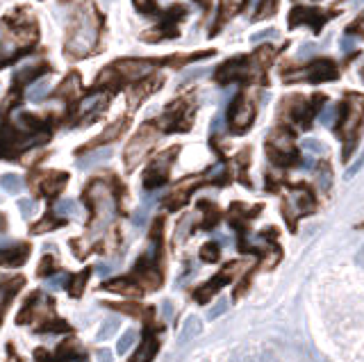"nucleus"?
<instances>
[{
    "label": "nucleus",
    "instance_id": "nucleus-1",
    "mask_svg": "<svg viewBox=\"0 0 364 362\" xmlns=\"http://www.w3.org/2000/svg\"><path fill=\"white\" fill-rule=\"evenodd\" d=\"M84 201L89 203L91 208V232H98L107 226L114 217V198H112V192L107 189L105 183H100V180H93V183L86 187L84 192Z\"/></svg>",
    "mask_w": 364,
    "mask_h": 362
},
{
    "label": "nucleus",
    "instance_id": "nucleus-2",
    "mask_svg": "<svg viewBox=\"0 0 364 362\" xmlns=\"http://www.w3.org/2000/svg\"><path fill=\"white\" fill-rule=\"evenodd\" d=\"M96 37H98V25L96 21L91 19V14L82 10L77 14V19L71 28V34H68V41H66V53L68 55H86L89 50L96 44Z\"/></svg>",
    "mask_w": 364,
    "mask_h": 362
},
{
    "label": "nucleus",
    "instance_id": "nucleus-3",
    "mask_svg": "<svg viewBox=\"0 0 364 362\" xmlns=\"http://www.w3.org/2000/svg\"><path fill=\"white\" fill-rule=\"evenodd\" d=\"M155 142H158V128L153 123L142 126V130L130 139L128 149H126V165L130 169H135L146 158V153L155 146Z\"/></svg>",
    "mask_w": 364,
    "mask_h": 362
},
{
    "label": "nucleus",
    "instance_id": "nucleus-4",
    "mask_svg": "<svg viewBox=\"0 0 364 362\" xmlns=\"http://www.w3.org/2000/svg\"><path fill=\"white\" fill-rule=\"evenodd\" d=\"M337 77H340V68H337L333 59L319 57L303 68V71H296L291 77H287V80H305L312 84H319V82H333V80H337Z\"/></svg>",
    "mask_w": 364,
    "mask_h": 362
},
{
    "label": "nucleus",
    "instance_id": "nucleus-5",
    "mask_svg": "<svg viewBox=\"0 0 364 362\" xmlns=\"http://www.w3.org/2000/svg\"><path fill=\"white\" fill-rule=\"evenodd\" d=\"M228 119H230V128L235 133L248 130V128L253 126V121H255V105H253V100H248L244 93H241V96H237L235 103L230 105Z\"/></svg>",
    "mask_w": 364,
    "mask_h": 362
},
{
    "label": "nucleus",
    "instance_id": "nucleus-6",
    "mask_svg": "<svg viewBox=\"0 0 364 362\" xmlns=\"http://www.w3.org/2000/svg\"><path fill=\"white\" fill-rule=\"evenodd\" d=\"M176 153H178V149H169L164 155H160V158L155 160L149 169H146V174H144V189L153 192V189H158V187H162L164 183H167L171 160H173V155H176Z\"/></svg>",
    "mask_w": 364,
    "mask_h": 362
},
{
    "label": "nucleus",
    "instance_id": "nucleus-7",
    "mask_svg": "<svg viewBox=\"0 0 364 362\" xmlns=\"http://www.w3.org/2000/svg\"><path fill=\"white\" fill-rule=\"evenodd\" d=\"M248 73V59L246 57H230L228 62H223L214 73V80L219 84H230L235 80H241Z\"/></svg>",
    "mask_w": 364,
    "mask_h": 362
},
{
    "label": "nucleus",
    "instance_id": "nucleus-8",
    "mask_svg": "<svg viewBox=\"0 0 364 362\" xmlns=\"http://www.w3.org/2000/svg\"><path fill=\"white\" fill-rule=\"evenodd\" d=\"M301 23H314V32L321 30V25L326 23V16L314 10V7H305V5H296L289 14V28H296Z\"/></svg>",
    "mask_w": 364,
    "mask_h": 362
},
{
    "label": "nucleus",
    "instance_id": "nucleus-9",
    "mask_svg": "<svg viewBox=\"0 0 364 362\" xmlns=\"http://www.w3.org/2000/svg\"><path fill=\"white\" fill-rule=\"evenodd\" d=\"M232 266H235V264H228V269H223L221 273H216L212 280H207L205 285H201V287H198V289L194 292V299L198 301V303H207V301H210V299L216 294V292H219V289L225 285V282L230 280Z\"/></svg>",
    "mask_w": 364,
    "mask_h": 362
},
{
    "label": "nucleus",
    "instance_id": "nucleus-10",
    "mask_svg": "<svg viewBox=\"0 0 364 362\" xmlns=\"http://www.w3.org/2000/svg\"><path fill=\"white\" fill-rule=\"evenodd\" d=\"M114 68L121 77H128V80H144V77L151 73L153 64L142 62V59H126V62H119Z\"/></svg>",
    "mask_w": 364,
    "mask_h": 362
},
{
    "label": "nucleus",
    "instance_id": "nucleus-11",
    "mask_svg": "<svg viewBox=\"0 0 364 362\" xmlns=\"http://www.w3.org/2000/svg\"><path fill=\"white\" fill-rule=\"evenodd\" d=\"M103 289L107 292H116V294H128V296H142L144 289L142 285H135L132 278H114L103 282Z\"/></svg>",
    "mask_w": 364,
    "mask_h": 362
},
{
    "label": "nucleus",
    "instance_id": "nucleus-12",
    "mask_svg": "<svg viewBox=\"0 0 364 362\" xmlns=\"http://www.w3.org/2000/svg\"><path fill=\"white\" fill-rule=\"evenodd\" d=\"M158 351H160V338H158V335L149 333L142 340V349L135 353L132 362H153L155 353H158Z\"/></svg>",
    "mask_w": 364,
    "mask_h": 362
},
{
    "label": "nucleus",
    "instance_id": "nucleus-13",
    "mask_svg": "<svg viewBox=\"0 0 364 362\" xmlns=\"http://www.w3.org/2000/svg\"><path fill=\"white\" fill-rule=\"evenodd\" d=\"M201 333H203V322H201V319H198V317H187V322L182 324L178 344H180V347H187V344L192 340H196Z\"/></svg>",
    "mask_w": 364,
    "mask_h": 362
},
{
    "label": "nucleus",
    "instance_id": "nucleus-14",
    "mask_svg": "<svg viewBox=\"0 0 364 362\" xmlns=\"http://www.w3.org/2000/svg\"><path fill=\"white\" fill-rule=\"evenodd\" d=\"M46 71H48V64H43V62L28 64V66H23V68H19V71H16V75H14V84H16V87H21V84L34 80V77H37V75H43Z\"/></svg>",
    "mask_w": 364,
    "mask_h": 362
},
{
    "label": "nucleus",
    "instance_id": "nucleus-15",
    "mask_svg": "<svg viewBox=\"0 0 364 362\" xmlns=\"http://www.w3.org/2000/svg\"><path fill=\"white\" fill-rule=\"evenodd\" d=\"M66 180H68L66 174H48L46 178L41 180V187H39L41 194L43 196H55V194H59L64 189Z\"/></svg>",
    "mask_w": 364,
    "mask_h": 362
},
{
    "label": "nucleus",
    "instance_id": "nucleus-16",
    "mask_svg": "<svg viewBox=\"0 0 364 362\" xmlns=\"http://www.w3.org/2000/svg\"><path fill=\"white\" fill-rule=\"evenodd\" d=\"M112 158V151L109 149H98V151H89L84 158L77 160V167L80 169H93L98 165H105V162Z\"/></svg>",
    "mask_w": 364,
    "mask_h": 362
},
{
    "label": "nucleus",
    "instance_id": "nucleus-17",
    "mask_svg": "<svg viewBox=\"0 0 364 362\" xmlns=\"http://www.w3.org/2000/svg\"><path fill=\"white\" fill-rule=\"evenodd\" d=\"M89 276H91V269H82V271H77L73 276H68V282H66V289H68V294L71 296H82V292L86 287V280H89Z\"/></svg>",
    "mask_w": 364,
    "mask_h": 362
},
{
    "label": "nucleus",
    "instance_id": "nucleus-18",
    "mask_svg": "<svg viewBox=\"0 0 364 362\" xmlns=\"http://www.w3.org/2000/svg\"><path fill=\"white\" fill-rule=\"evenodd\" d=\"M48 91H50V75H41L37 82L30 84L25 96H28V100H32V103H41L48 96Z\"/></svg>",
    "mask_w": 364,
    "mask_h": 362
},
{
    "label": "nucleus",
    "instance_id": "nucleus-19",
    "mask_svg": "<svg viewBox=\"0 0 364 362\" xmlns=\"http://www.w3.org/2000/svg\"><path fill=\"white\" fill-rule=\"evenodd\" d=\"M266 151H268L271 162H275V165H280V167H289V165H296L298 162V153L294 149L282 151V149H273V146H266Z\"/></svg>",
    "mask_w": 364,
    "mask_h": 362
},
{
    "label": "nucleus",
    "instance_id": "nucleus-20",
    "mask_svg": "<svg viewBox=\"0 0 364 362\" xmlns=\"http://www.w3.org/2000/svg\"><path fill=\"white\" fill-rule=\"evenodd\" d=\"M30 255V248L28 244H19V246H12V248H5V264L7 266H21Z\"/></svg>",
    "mask_w": 364,
    "mask_h": 362
},
{
    "label": "nucleus",
    "instance_id": "nucleus-21",
    "mask_svg": "<svg viewBox=\"0 0 364 362\" xmlns=\"http://www.w3.org/2000/svg\"><path fill=\"white\" fill-rule=\"evenodd\" d=\"M126 128H128V121L126 119H121V121H116V123H112L109 128H107V130L105 133H103L100 137H96V139H93L91 142V146H100V144H105V142H114L116 139V137L121 135V133H123L126 130Z\"/></svg>",
    "mask_w": 364,
    "mask_h": 362
},
{
    "label": "nucleus",
    "instance_id": "nucleus-22",
    "mask_svg": "<svg viewBox=\"0 0 364 362\" xmlns=\"http://www.w3.org/2000/svg\"><path fill=\"white\" fill-rule=\"evenodd\" d=\"M105 103H107L105 93H93V96H89L86 100H82V105H80V110H77V114L86 116V114H91V112H98L103 105H105Z\"/></svg>",
    "mask_w": 364,
    "mask_h": 362
},
{
    "label": "nucleus",
    "instance_id": "nucleus-23",
    "mask_svg": "<svg viewBox=\"0 0 364 362\" xmlns=\"http://www.w3.org/2000/svg\"><path fill=\"white\" fill-rule=\"evenodd\" d=\"M23 278L19 276V278H14L10 282H5V285H0V315H3V310H5V303H7V299H10L12 294H16L21 287H23Z\"/></svg>",
    "mask_w": 364,
    "mask_h": 362
},
{
    "label": "nucleus",
    "instance_id": "nucleus-24",
    "mask_svg": "<svg viewBox=\"0 0 364 362\" xmlns=\"http://www.w3.org/2000/svg\"><path fill=\"white\" fill-rule=\"evenodd\" d=\"M0 187L10 194H19L23 189V178L16 174H5V176H0Z\"/></svg>",
    "mask_w": 364,
    "mask_h": 362
},
{
    "label": "nucleus",
    "instance_id": "nucleus-25",
    "mask_svg": "<svg viewBox=\"0 0 364 362\" xmlns=\"http://www.w3.org/2000/svg\"><path fill=\"white\" fill-rule=\"evenodd\" d=\"M201 260L203 262H216L221 257V248H219V244H216V241H207V244L201 248Z\"/></svg>",
    "mask_w": 364,
    "mask_h": 362
},
{
    "label": "nucleus",
    "instance_id": "nucleus-26",
    "mask_svg": "<svg viewBox=\"0 0 364 362\" xmlns=\"http://www.w3.org/2000/svg\"><path fill=\"white\" fill-rule=\"evenodd\" d=\"M135 342H137V333L130 329V331H126L123 333V338L119 340V344H116V351L121 353V356H126V353L135 347Z\"/></svg>",
    "mask_w": 364,
    "mask_h": 362
},
{
    "label": "nucleus",
    "instance_id": "nucleus-27",
    "mask_svg": "<svg viewBox=\"0 0 364 362\" xmlns=\"http://www.w3.org/2000/svg\"><path fill=\"white\" fill-rule=\"evenodd\" d=\"M116 331H119V319H107V322L100 326L96 340H98V342H105V340H109Z\"/></svg>",
    "mask_w": 364,
    "mask_h": 362
},
{
    "label": "nucleus",
    "instance_id": "nucleus-28",
    "mask_svg": "<svg viewBox=\"0 0 364 362\" xmlns=\"http://www.w3.org/2000/svg\"><path fill=\"white\" fill-rule=\"evenodd\" d=\"M337 119H340V105L337 103H333V105H328L324 112H321V123L324 126H337Z\"/></svg>",
    "mask_w": 364,
    "mask_h": 362
},
{
    "label": "nucleus",
    "instance_id": "nucleus-29",
    "mask_svg": "<svg viewBox=\"0 0 364 362\" xmlns=\"http://www.w3.org/2000/svg\"><path fill=\"white\" fill-rule=\"evenodd\" d=\"M75 212H77V203L71 201V198H64V201H59L55 205V214H59V217H71Z\"/></svg>",
    "mask_w": 364,
    "mask_h": 362
},
{
    "label": "nucleus",
    "instance_id": "nucleus-30",
    "mask_svg": "<svg viewBox=\"0 0 364 362\" xmlns=\"http://www.w3.org/2000/svg\"><path fill=\"white\" fill-rule=\"evenodd\" d=\"M66 282H68L66 273H50L48 280H46V287L48 289H62V287H66Z\"/></svg>",
    "mask_w": 364,
    "mask_h": 362
},
{
    "label": "nucleus",
    "instance_id": "nucleus-31",
    "mask_svg": "<svg viewBox=\"0 0 364 362\" xmlns=\"http://www.w3.org/2000/svg\"><path fill=\"white\" fill-rule=\"evenodd\" d=\"M62 219H50V217H46V219H41L39 223H34V232H46V230H53V228H59L62 226Z\"/></svg>",
    "mask_w": 364,
    "mask_h": 362
},
{
    "label": "nucleus",
    "instance_id": "nucleus-32",
    "mask_svg": "<svg viewBox=\"0 0 364 362\" xmlns=\"http://www.w3.org/2000/svg\"><path fill=\"white\" fill-rule=\"evenodd\" d=\"M77 84H80V82H77V75H68L66 80L62 82V87L57 89V96L64 98L66 91H68V93H75V91H77Z\"/></svg>",
    "mask_w": 364,
    "mask_h": 362
},
{
    "label": "nucleus",
    "instance_id": "nucleus-33",
    "mask_svg": "<svg viewBox=\"0 0 364 362\" xmlns=\"http://www.w3.org/2000/svg\"><path fill=\"white\" fill-rule=\"evenodd\" d=\"M55 257L53 255H43V260L39 262V269H37V273L39 276H50L55 271Z\"/></svg>",
    "mask_w": 364,
    "mask_h": 362
},
{
    "label": "nucleus",
    "instance_id": "nucleus-34",
    "mask_svg": "<svg viewBox=\"0 0 364 362\" xmlns=\"http://www.w3.org/2000/svg\"><path fill=\"white\" fill-rule=\"evenodd\" d=\"M66 331H68V326L64 322H59V319H53V322L48 319V324L39 329V333H66Z\"/></svg>",
    "mask_w": 364,
    "mask_h": 362
},
{
    "label": "nucleus",
    "instance_id": "nucleus-35",
    "mask_svg": "<svg viewBox=\"0 0 364 362\" xmlns=\"http://www.w3.org/2000/svg\"><path fill=\"white\" fill-rule=\"evenodd\" d=\"M109 308H114V310H119V312L132 315V317H142V303H123V306L109 303Z\"/></svg>",
    "mask_w": 364,
    "mask_h": 362
},
{
    "label": "nucleus",
    "instance_id": "nucleus-36",
    "mask_svg": "<svg viewBox=\"0 0 364 362\" xmlns=\"http://www.w3.org/2000/svg\"><path fill=\"white\" fill-rule=\"evenodd\" d=\"M135 10L146 14V16H151V14L158 12V7H155L153 0H135Z\"/></svg>",
    "mask_w": 364,
    "mask_h": 362
},
{
    "label": "nucleus",
    "instance_id": "nucleus-37",
    "mask_svg": "<svg viewBox=\"0 0 364 362\" xmlns=\"http://www.w3.org/2000/svg\"><path fill=\"white\" fill-rule=\"evenodd\" d=\"M19 210L25 219H30L34 212H37V203L32 201V198H23V201H19Z\"/></svg>",
    "mask_w": 364,
    "mask_h": 362
},
{
    "label": "nucleus",
    "instance_id": "nucleus-38",
    "mask_svg": "<svg viewBox=\"0 0 364 362\" xmlns=\"http://www.w3.org/2000/svg\"><path fill=\"white\" fill-rule=\"evenodd\" d=\"M319 178H321V187L328 189L331 187V180H333V171L328 165H321V171H319Z\"/></svg>",
    "mask_w": 364,
    "mask_h": 362
},
{
    "label": "nucleus",
    "instance_id": "nucleus-39",
    "mask_svg": "<svg viewBox=\"0 0 364 362\" xmlns=\"http://www.w3.org/2000/svg\"><path fill=\"white\" fill-rule=\"evenodd\" d=\"M275 32L273 28H268V30H262V32H255L253 37H250V41H253V44H259V41H264V39H273L275 37Z\"/></svg>",
    "mask_w": 364,
    "mask_h": 362
},
{
    "label": "nucleus",
    "instance_id": "nucleus-40",
    "mask_svg": "<svg viewBox=\"0 0 364 362\" xmlns=\"http://www.w3.org/2000/svg\"><path fill=\"white\" fill-rule=\"evenodd\" d=\"M303 149L312 151V153H324L326 146H324L321 142H319V139H305V142H303Z\"/></svg>",
    "mask_w": 364,
    "mask_h": 362
},
{
    "label": "nucleus",
    "instance_id": "nucleus-41",
    "mask_svg": "<svg viewBox=\"0 0 364 362\" xmlns=\"http://www.w3.org/2000/svg\"><path fill=\"white\" fill-rule=\"evenodd\" d=\"M210 71H207V68H192V71H185L182 73V80H196V77H203V75H207Z\"/></svg>",
    "mask_w": 364,
    "mask_h": 362
},
{
    "label": "nucleus",
    "instance_id": "nucleus-42",
    "mask_svg": "<svg viewBox=\"0 0 364 362\" xmlns=\"http://www.w3.org/2000/svg\"><path fill=\"white\" fill-rule=\"evenodd\" d=\"M262 5H264L262 10H259V12L255 14L257 19H264V16H268V14H271V12H275V0H264Z\"/></svg>",
    "mask_w": 364,
    "mask_h": 362
},
{
    "label": "nucleus",
    "instance_id": "nucleus-43",
    "mask_svg": "<svg viewBox=\"0 0 364 362\" xmlns=\"http://www.w3.org/2000/svg\"><path fill=\"white\" fill-rule=\"evenodd\" d=\"M34 356H37V362H57L55 353H50L46 349H39L37 353H34Z\"/></svg>",
    "mask_w": 364,
    "mask_h": 362
},
{
    "label": "nucleus",
    "instance_id": "nucleus-44",
    "mask_svg": "<svg viewBox=\"0 0 364 362\" xmlns=\"http://www.w3.org/2000/svg\"><path fill=\"white\" fill-rule=\"evenodd\" d=\"M225 310H228V303H225V301H219V306L212 308L210 312H207V317H210V319H216V317H221V315L225 312Z\"/></svg>",
    "mask_w": 364,
    "mask_h": 362
},
{
    "label": "nucleus",
    "instance_id": "nucleus-45",
    "mask_svg": "<svg viewBox=\"0 0 364 362\" xmlns=\"http://www.w3.org/2000/svg\"><path fill=\"white\" fill-rule=\"evenodd\" d=\"M362 165H364V155H362V158H360L358 162H355V165H353L351 169H349V174H346V176H349V178H351V176H355V174H358V171L362 169Z\"/></svg>",
    "mask_w": 364,
    "mask_h": 362
},
{
    "label": "nucleus",
    "instance_id": "nucleus-46",
    "mask_svg": "<svg viewBox=\"0 0 364 362\" xmlns=\"http://www.w3.org/2000/svg\"><path fill=\"white\" fill-rule=\"evenodd\" d=\"M96 356H98V362H112V351H107V349L98 351Z\"/></svg>",
    "mask_w": 364,
    "mask_h": 362
},
{
    "label": "nucleus",
    "instance_id": "nucleus-47",
    "mask_svg": "<svg viewBox=\"0 0 364 362\" xmlns=\"http://www.w3.org/2000/svg\"><path fill=\"white\" fill-rule=\"evenodd\" d=\"M112 269H114V266H112V264H98V266H96V271H98L100 276H107V273H112Z\"/></svg>",
    "mask_w": 364,
    "mask_h": 362
},
{
    "label": "nucleus",
    "instance_id": "nucleus-48",
    "mask_svg": "<svg viewBox=\"0 0 364 362\" xmlns=\"http://www.w3.org/2000/svg\"><path fill=\"white\" fill-rule=\"evenodd\" d=\"M314 48H317L314 44H305V46H301L298 55H301V57H305V55H310V53H312V50H314Z\"/></svg>",
    "mask_w": 364,
    "mask_h": 362
},
{
    "label": "nucleus",
    "instance_id": "nucleus-49",
    "mask_svg": "<svg viewBox=\"0 0 364 362\" xmlns=\"http://www.w3.org/2000/svg\"><path fill=\"white\" fill-rule=\"evenodd\" d=\"M355 264L362 266V269H364V244H362V248L358 251V255H355Z\"/></svg>",
    "mask_w": 364,
    "mask_h": 362
},
{
    "label": "nucleus",
    "instance_id": "nucleus-50",
    "mask_svg": "<svg viewBox=\"0 0 364 362\" xmlns=\"http://www.w3.org/2000/svg\"><path fill=\"white\" fill-rule=\"evenodd\" d=\"M162 312H164V317H171L173 315V306L169 303V301H164V303H162Z\"/></svg>",
    "mask_w": 364,
    "mask_h": 362
},
{
    "label": "nucleus",
    "instance_id": "nucleus-51",
    "mask_svg": "<svg viewBox=\"0 0 364 362\" xmlns=\"http://www.w3.org/2000/svg\"><path fill=\"white\" fill-rule=\"evenodd\" d=\"M144 219H146V208H144V210H139V212L135 214V223H137V226H139V223H142Z\"/></svg>",
    "mask_w": 364,
    "mask_h": 362
},
{
    "label": "nucleus",
    "instance_id": "nucleus-52",
    "mask_svg": "<svg viewBox=\"0 0 364 362\" xmlns=\"http://www.w3.org/2000/svg\"><path fill=\"white\" fill-rule=\"evenodd\" d=\"M351 48H353L351 39H344V41H342V50H351Z\"/></svg>",
    "mask_w": 364,
    "mask_h": 362
},
{
    "label": "nucleus",
    "instance_id": "nucleus-53",
    "mask_svg": "<svg viewBox=\"0 0 364 362\" xmlns=\"http://www.w3.org/2000/svg\"><path fill=\"white\" fill-rule=\"evenodd\" d=\"M0 262H5V248L0 246Z\"/></svg>",
    "mask_w": 364,
    "mask_h": 362
},
{
    "label": "nucleus",
    "instance_id": "nucleus-54",
    "mask_svg": "<svg viewBox=\"0 0 364 362\" xmlns=\"http://www.w3.org/2000/svg\"><path fill=\"white\" fill-rule=\"evenodd\" d=\"M103 3H105V5H109V3H114V0H103Z\"/></svg>",
    "mask_w": 364,
    "mask_h": 362
},
{
    "label": "nucleus",
    "instance_id": "nucleus-55",
    "mask_svg": "<svg viewBox=\"0 0 364 362\" xmlns=\"http://www.w3.org/2000/svg\"><path fill=\"white\" fill-rule=\"evenodd\" d=\"M362 226H364V221H362V223H360V226H358V228H362Z\"/></svg>",
    "mask_w": 364,
    "mask_h": 362
},
{
    "label": "nucleus",
    "instance_id": "nucleus-56",
    "mask_svg": "<svg viewBox=\"0 0 364 362\" xmlns=\"http://www.w3.org/2000/svg\"><path fill=\"white\" fill-rule=\"evenodd\" d=\"M362 75H364V71H362Z\"/></svg>",
    "mask_w": 364,
    "mask_h": 362
}]
</instances>
